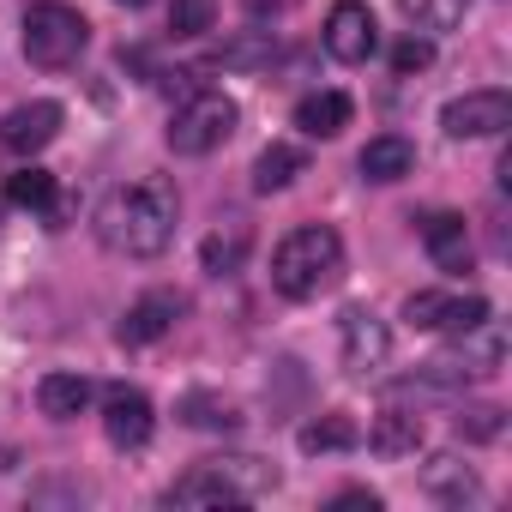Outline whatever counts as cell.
Instances as JSON below:
<instances>
[{"label": "cell", "mask_w": 512, "mask_h": 512, "mask_svg": "<svg viewBox=\"0 0 512 512\" xmlns=\"http://www.w3.org/2000/svg\"><path fill=\"white\" fill-rule=\"evenodd\" d=\"M37 404H43V416L73 422V416H85V404H91V380H85V374H49V380L37 386Z\"/></svg>", "instance_id": "16"}, {"label": "cell", "mask_w": 512, "mask_h": 512, "mask_svg": "<svg viewBox=\"0 0 512 512\" xmlns=\"http://www.w3.org/2000/svg\"><path fill=\"white\" fill-rule=\"evenodd\" d=\"M500 428H506V416H500L494 404H476V410L458 416V434H464V440H500Z\"/></svg>", "instance_id": "26"}, {"label": "cell", "mask_w": 512, "mask_h": 512, "mask_svg": "<svg viewBox=\"0 0 512 512\" xmlns=\"http://www.w3.org/2000/svg\"><path fill=\"white\" fill-rule=\"evenodd\" d=\"M247 13H253V19H266V13H284V0H247Z\"/></svg>", "instance_id": "29"}, {"label": "cell", "mask_w": 512, "mask_h": 512, "mask_svg": "<svg viewBox=\"0 0 512 512\" xmlns=\"http://www.w3.org/2000/svg\"><path fill=\"white\" fill-rule=\"evenodd\" d=\"M151 428H157L151 398H145V392H133V386H115V392H109V404H103V434H109V446L133 452V446H145V440H151Z\"/></svg>", "instance_id": "12"}, {"label": "cell", "mask_w": 512, "mask_h": 512, "mask_svg": "<svg viewBox=\"0 0 512 512\" xmlns=\"http://www.w3.org/2000/svg\"><path fill=\"white\" fill-rule=\"evenodd\" d=\"M302 169H308L302 145H266V151H260V163H253V187H260V193H284Z\"/></svg>", "instance_id": "18"}, {"label": "cell", "mask_w": 512, "mask_h": 512, "mask_svg": "<svg viewBox=\"0 0 512 512\" xmlns=\"http://www.w3.org/2000/svg\"><path fill=\"white\" fill-rule=\"evenodd\" d=\"M440 127H446L452 139H494V133L512 127V97H506V91H464V97L446 103Z\"/></svg>", "instance_id": "6"}, {"label": "cell", "mask_w": 512, "mask_h": 512, "mask_svg": "<svg viewBox=\"0 0 512 512\" xmlns=\"http://www.w3.org/2000/svg\"><path fill=\"white\" fill-rule=\"evenodd\" d=\"M404 13L416 31H452L470 13V0H404Z\"/></svg>", "instance_id": "21"}, {"label": "cell", "mask_w": 512, "mask_h": 512, "mask_svg": "<svg viewBox=\"0 0 512 512\" xmlns=\"http://www.w3.org/2000/svg\"><path fill=\"white\" fill-rule=\"evenodd\" d=\"M181 410H187V422H193V428H235V422H241L223 398H205V392H193Z\"/></svg>", "instance_id": "25"}, {"label": "cell", "mask_w": 512, "mask_h": 512, "mask_svg": "<svg viewBox=\"0 0 512 512\" xmlns=\"http://www.w3.org/2000/svg\"><path fill=\"white\" fill-rule=\"evenodd\" d=\"M296 440H302V452H350V446H362V428L350 416H314Z\"/></svg>", "instance_id": "19"}, {"label": "cell", "mask_w": 512, "mask_h": 512, "mask_svg": "<svg viewBox=\"0 0 512 512\" xmlns=\"http://www.w3.org/2000/svg\"><path fill=\"white\" fill-rule=\"evenodd\" d=\"M422 241H428V253H434L440 272H470V229H464V217L434 211V217L422 223Z\"/></svg>", "instance_id": "13"}, {"label": "cell", "mask_w": 512, "mask_h": 512, "mask_svg": "<svg viewBox=\"0 0 512 512\" xmlns=\"http://www.w3.org/2000/svg\"><path fill=\"white\" fill-rule=\"evenodd\" d=\"M91 43V25L85 13L61 7V0H37V7H25V61L43 67V73H61L85 55Z\"/></svg>", "instance_id": "4"}, {"label": "cell", "mask_w": 512, "mask_h": 512, "mask_svg": "<svg viewBox=\"0 0 512 512\" xmlns=\"http://www.w3.org/2000/svg\"><path fill=\"white\" fill-rule=\"evenodd\" d=\"M338 332H344V368H350L356 380H368V374H380V368L392 362V332H386L368 308H350V314L338 320Z\"/></svg>", "instance_id": "9"}, {"label": "cell", "mask_w": 512, "mask_h": 512, "mask_svg": "<svg viewBox=\"0 0 512 512\" xmlns=\"http://www.w3.org/2000/svg\"><path fill=\"white\" fill-rule=\"evenodd\" d=\"M7 199L25 205V211H43V205H55V175L37 169V163H25L19 175H7Z\"/></svg>", "instance_id": "20"}, {"label": "cell", "mask_w": 512, "mask_h": 512, "mask_svg": "<svg viewBox=\"0 0 512 512\" xmlns=\"http://www.w3.org/2000/svg\"><path fill=\"white\" fill-rule=\"evenodd\" d=\"M428 488H434V494H452V500H464V494H476V476H470L458 458H434V470H428Z\"/></svg>", "instance_id": "24"}, {"label": "cell", "mask_w": 512, "mask_h": 512, "mask_svg": "<svg viewBox=\"0 0 512 512\" xmlns=\"http://www.w3.org/2000/svg\"><path fill=\"white\" fill-rule=\"evenodd\" d=\"M61 103H49V97H37V103H19L7 121H0V145H7L13 157H37L43 145H55V133H61Z\"/></svg>", "instance_id": "10"}, {"label": "cell", "mask_w": 512, "mask_h": 512, "mask_svg": "<svg viewBox=\"0 0 512 512\" xmlns=\"http://www.w3.org/2000/svg\"><path fill=\"white\" fill-rule=\"evenodd\" d=\"M338 278H344V235L332 223H302L272 253V284L290 302H308V296L332 290Z\"/></svg>", "instance_id": "2"}, {"label": "cell", "mask_w": 512, "mask_h": 512, "mask_svg": "<svg viewBox=\"0 0 512 512\" xmlns=\"http://www.w3.org/2000/svg\"><path fill=\"white\" fill-rule=\"evenodd\" d=\"M175 187L169 181H133V187H115L103 205H97V235L109 253H127V260H157V253L175 241Z\"/></svg>", "instance_id": "1"}, {"label": "cell", "mask_w": 512, "mask_h": 512, "mask_svg": "<svg viewBox=\"0 0 512 512\" xmlns=\"http://www.w3.org/2000/svg\"><path fill=\"white\" fill-rule=\"evenodd\" d=\"M296 127H302L308 139H338V133L350 127V97H344V91L302 97V109H296Z\"/></svg>", "instance_id": "15"}, {"label": "cell", "mask_w": 512, "mask_h": 512, "mask_svg": "<svg viewBox=\"0 0 512 512\" xmlns=\"http://www.w3.org/2000/svg\"><path fill=\"white\" fill-rule=\"evenodd\" d=\"M217 19V0H169V31L175 37H205Z\"/></svg>", "instance_id": "22"}, {"label": "cell", "mask_w": 512, "mask_h": 512, "mask_svg": "<svg viewBox=\"0 0 512 512\" xmlns=\"http://www.w3.org/2000/svg\"><path fill=\"white\" fill-rule=\"evenodd\" d=\"M266 488H278V470L260 458H205L169 488V506H241Z\"/></svg>", "instance_id": "3"}, {"label": "cell", "mask_w": 512, "mask_h": 512, "mask_svg": "<svg viewBox=\"0 0 512 512\" xmlns=\"http://www.w3.org/2000/svg\"><path fill=\"white\" fill-rule=\"evenodd\" d=\"M368 440H374V452H386V458H410V452L422 446V416H410V410H386V416L368 428Z\"/></svg>", "instance_id": "17"}, {"label": "cell", "mask_w": 512, "mask_h": 512, "mask_svg": "<svg viewBox=\"0 0 512 512\" xmlns=\"http://www.w3.org/2000/svg\"><path fill=\"white\" fill-rule=\"evenodd\" d=\"M374 49H380V25H374V13L362 7V0H338V7L326 13V55L344 61V67H362Z\"/></svg>", "instance_id": "8"}, {"label": "cell", "mask_w": 512, "mask_h": 512, "mask_svg": "<svg viewBox=\"0 0 512 512\" xmlns=\"http://www.w3.org/2000/svg\"><path fill=\"white\" fill-rule=\"evenodd\" d=\"M235 121H241L235 97H223V91H193V97L169 115V151H175V157H205V151H217V145L235 133Z\"/></svg>", "instance_id": "5"}, {"label": "cell", "mask_w": 512, "mask_h": 512, "mask_svg": "<svg viewBox=\"0 0 512 512\" xmlns=\"http://www.w3.org/2000/svg\"><path fill=\"white\" fill-rule=\"evenodd\" d=\"M181 314H187V296H181V290H145V296L121 314L115 338H121V344H157Z\"/></svg>", "instance_id": "11"}, {"label": "cell", "mask_w": 512, "mask_h": 512, "mask_svg": "<svg viewBox=\"0 0 512 512\" xmlns=\"http://www.w3.org/2000/svg\"><path fill=\"white\" fill-rule=\"evenodd\" d=\"M356 169H362L368 181L392 187V181H404V175L416 169V145H410V139H398V133H380V139H368V145H362Z\"/></svg>", "instance_id": "14"}, {"label": "cell", "mask_w": 512, "mask_h": 512, "mask_svg": "<svg viewBox=\"0 0 512 512\" xmlns=\"http://www.w3.org/2000/svg\"><path fill=\"white\" fill-rule=\"evenodd\" d=\"M121 7H145V0H121Z\"/></svg>", "instance_id": "30"}, {"label": "cell", "mask_w": 512, "mask_h": 512, "mask_svg": "<svg viewBox=\"0 0 512 512\" xmlns=\"http://www.w3.org/2000/svg\"><path fill=\"white\" fill-rule=\"evenodd\" d=\"M392 67L410 79V73H422V67H434V43L428 37H404L398 49H392Z\"/></svg>", "instance_id": "27"}, {"label": "cell", "mask_w": 512, "mask_h": 512, "mask_svg": "<svg viewBox=\"0 0 512 512\" xmlns=\"http://www.w3.org/2000/svg\"><path fill=\"white\" fill-rule=\"evenodd\" d=\"M338 506H350V512H374L380 500H374V494H362V488H350V494H338Z\"/></svg>", "instance_id": "28"}, {"label": "cell", "mask_w": 512, "mask_h": 512, "mask_svg": "<svg viewBox=\"0 0 512 512\" xmlns=\"http://www.w3.org/2000/svg\"><path fill=\"white\" fill-rule=\"evenodd\" d=\"M241 253H247V235L235 229V235H211L205 241V272L211 278H229L235 266H241Z\"/></svg>", "instance_id": "23"}, {"label": "cell", "mask_w": 512, "mask_h": 512, "mask_svg": "<svg viewBox=\"0 0 512 512\" xmlns=\"http://www.w3.org/2000/svg\"><path fill=\"white\" fill-rule=\"evenodd\" d=\"M404 320L416 332H470L488 320V302L482 296H446V290H416L404 302Z\"/></svg>", "instance_id": "7"}]
</instances>
